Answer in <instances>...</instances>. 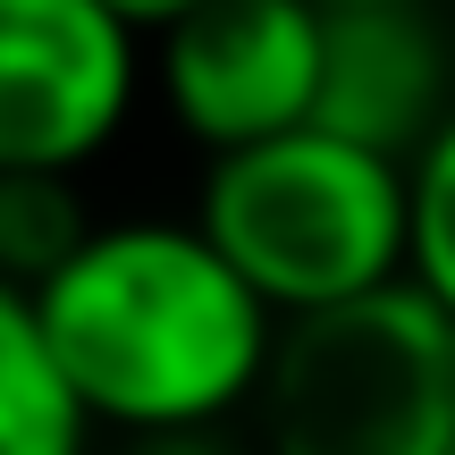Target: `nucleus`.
<instances>
[{
  "label": "nucleus",
  "instance_id": "obj_1",
  "mask_svg": "<svg viewBox=\"0 0 455 455\" xmlns=\"http://www.w3.org/2000/svg\"><path fill=\"white\" fill-rule=\"evenodd\" d=\"M34 329L93 430H220L253 405L278 312L195 220H110L26 278Z\"/></svg>",
  "mask_w": 455,
  "mask_h": 455
},
{
  "label": "nucleus",
  "instance_id": "obj_2",
  "mask_svg": "<svg viewBox=\"0 0 455 455\" xmlns=\"http://www.w3.org/2000/svg\"><path fill=\"white\" fill-rule=\"evenodd\" d=\"M195 228L278 321L321 312L405 278V161L304 118L261 144L212 152Z\"/></svg>",
  "mask_w": 455,
  "mask_h": 455
},
{
  "label": "nucleus",
  "instance_id": "obj_3",
  "mask_svg": "<svg viewBox=\"0 0 455 455\" xmlns=\"http://www.w3.org/2000/svg\"><path fill=\"white\" fill-rule=\"evenodd\" d=\"M253 413L270 455H447L455 321L413 278L321 312H287Z\"/></svg>",
  "mask_w": 455,
  "mask_h": 455
},
{
  "label": "nucleus",
  "instance_id": "obj_4",
  "mask_svg": "<svg viewBox=\"0 0 455 455\" xmlns=\"http://www.w3.org/2000/svg\"><path fill=\"white\" fill-rule=\"evenodd\" d=\"M144 101V34L110 0H0V178H76Z\"/></svg>",
  "mask_w": 455,
  "mask_h": 455
},
{
  "label": "nucleus",
  "instance_id": "obj_5",
  "mask_svg": "<svg viewBox=\"0 0 455 455\" xmlns=\"http://www.w3.org/2000/svg\"><path fill=\"white\" fill-rule=\"evenodd\" d=\"M144 43V84L203 161L312 118V76H321L312 0H195Z\"/></svg>",
  "mask_w": 455,
  "mask_h": 455
},
{
  "label": "nucleus",
  "instance_id": "obj_6",
  "mask_svg": "<svg viewBox=\"0 0 455 455\" xmlns=\"http://www.w3.org/2000/svg\"><path fill=\"white\" fill-rule=\"evenodd\" d=\"M455 101L447 34L430 26V0L396 9H321V76H312V127L346 135L363 152L405 161Z\"/></svg>",
  "mask_w": 455,
  "mask_h": 455
},
{
  "label": "nucleus",
  "instance_id": "obj_7",
  "mask_svg": "<svg viewBox=\"0 0 455 455\" xmlns=\"http://www.w3.org/2000/svg\"><path fill=\"white\" fill-rule=\"evenodd\" d=\"M84 447H93V422L68 396L26 287L0 278V455H84Z\"/></svg>",
  "mask_w": 455,
  "mask_h": 455
},
{
  "label": "nucleus",
  "instance_id": "obj_8",
  "mask_svg": "<svg viewBox=\"0 0 455 455\" xmlns=\"http://www.w3.org/2000/svg\"><path fill=\"white\" fill-rule=\"evenodd\" d=\"M405 278L455 321V101L405 152Z\"/></svg>",
  "mask_w": 455,
  "mask_h": 455
},
{
  "label": "nucleus",
  "instance_id": "obj_9",
  "mask_svg": "<svg viewBox=\"0 0 455 455\" xmlns=\"http://www.w3.org/2000/svg\"><path fill=\"white\" fill-rule=\"evenodd\" d=\"M135 455H228L220 430H152V439H135Z\"/></svg>",
  "mask_w": 455,
  "mask_h": 455
},
{
  "label": "nucleus",
  "instance_id": "obj_10",
  "mask_svg": "<svg viewBox=\"0 0 455 455\" xmlns=\"http://www.w3.org/2000/svg\"><path fill=\"white\" fill-rule=\"evenodd\" d=\"M110 9L127 17L135 34H152V26H169V17H178V9H195V0H110Z\"/></svg>",
  "mask_w": 455,
  "mask_h": 455
},
{
  "label": "nucleus",
  "instance_id": "obj_11",
  "mask_svg": "<svg viewBox=\"0 0 455 455\" xmlns=\"http://www.w3.org/2000/svg\"><path fill=\"white\" fill-rule=\"evenodd\" d=\"M312 9H396V0H312Z\"/></svg>",
  "mask_w": 455,
  "mask_h": 455
},
{
  "label": "nucleus",
  "instance_id": "obj_12",
  "mask_svg": "<svg viewBox=\"0 0 455 455\" xmlns=\"http://www.w3.org/2000/svg\"><path fill=\"white\" fill-rule=\"evenodd\" d=\"M447 455H455V439H447Z\"/></svg>",
  "mask_w": 455,
  "mask_h": 455
}]
</instances>
